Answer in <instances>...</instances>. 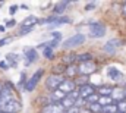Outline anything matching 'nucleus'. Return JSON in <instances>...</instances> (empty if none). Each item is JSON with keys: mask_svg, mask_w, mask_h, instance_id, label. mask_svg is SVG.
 Segmentation results:
<instances>
[{"mask_svg": "<svg viewBox=\"0 0 126 113\" xmlns=\"http://www.w3.org/2000/svg\"><path fill=\"white\" fill-rule=\"evenodd\" d=\"M44 74H46V71H44L43 68L37 69V71L32 74L31 78H30V79H27V82H25V85H24V90H25L27 93H32V91L37 88L38 82L41 81V78L44 76Z\"/></svg>", "mask_w": 126, "mask_h": 113, "instance_id": "f257e3e1", "label": "nucleus"}, {"mask_svg": "<svg viewBox=\"0 0 126 113\" xmlns=\"http://www.w3.org/2000/svg\"><path fill=\"white\" fill-rule=\"evenodd\" d=\"M85 35L81 32V34H75V35H72V37H69L67 40H64L62 44L63 50H70V49H76V47H79V46H82L84 43H85Z\"/></svg>", "mask_w": 126, "mask_h": 113, "instance_id": "f03ea898", "label": "nucleus"}, {"mask_svg": "<svg viewBox=\"0 0 126 113\" xmlns=\"http://www.w3.org/2000/svg\"><path fill=\"white\" fill-rule=\"evenodd\" d=\"M76 68H78V75H81V76L94 75L95 72H97V69H98L97 62H95L94 59L93 60H88V62H84V63H79Z\"/></svg>", "mask_w": 126, "mask_h": 113, "instance_id": "7ed1b4c3", "label": "nucleus"}, {"mask_svg": "<svg viewBox=\"0 0 126 113\" xmlns=\"http://www.w3.org/2000/svg\"><path fill=\"white\" fill-rule=\"evenodd\" d=\"M63 79L64 78L60 74H50V75L46 76V81H44L46 88L50 90V91H56V90H59V87L63 82Z\"/></svg>", "mask_w": 126, "mask_h": 113, "instance_id": "20e7f679", "label": "nucleus"}, {"mask_svg": "<svg viewBox=\"0 0 126 113\" xmlns=\"http://www.w3.org/2000/svg\"><path fill=\"white\" fill-rule=\"evenodd\" d=\"M106 31H107L106 25L101 24V22H91V24H88V35L91 38H101V37H104Z\"/></svg>", "mask_w": 126, "mask_h": 113, "instance_id": "39448f33", "label": "nucleus"}, {"mask_svg": "<svg viewBox=\"0 0 126 113\" xmlns=\"http://www.w3.org/2000/svg\"><path fill=\"white\" fill-rule=\"evenodd\" d=\"M0 110L6 113H19L22 110V101L19 98H12L9 101H6L3 106H0Z\"/></svg>", "mask_w": 126, "mask_h": 113, "instance_id": "423d86ee", "label": "nucleus"}, {"mask_svg": "<svg viewBox=\"0 0 126 113\" xmlns=\"http://www.w3.org/2000/svg\"><path fill=\"white\" fill-rule=\"evenodd\" d=\"M15 98V90H13V85L10 84L9 81L3 82V90L0 93V106H3L6 101Z\"/></svg>", "mask_w": 126, "mask_h": 113, "instance_id": "0eeeda50", "label": "nucleus"}, {"mask_svg": "<svg viewBox=\"0 0 126 113\" xmlns=\"http://www.w3.org/2000/svg\"><path fill=\"white\" fill-rule=\"evenodd\" d=\"M59 90L62 91L64 95H67V94H70V93H73V91H76V90H78L76 81H75V79L64 78V79H63V82L60 84V87H59Z\"/></svg>", "mask_w": 126, "mask_h": 113, "instance_id": "6e6552de", "label": "nucleus"}, {"mask_svg": "<svg viewBox=\"0 0 126 113\" xmlns=\"http://www.w3.org/2000/svg\"><path fill=\"white\" fill-rule=\"evenodd\" d=\"M78 94H79V97L81 98H88L90 95H93V94H95L97 91H95V87L93 84H81V85H78Z\"/></svg>", "mask_w": 126, "mask_h": 113, "instance_id": "1a4fd4ad", "label": "nucleus"}, {"mask_svg": "<svg viewBox=\"0 0 126 113\" xmlns=\"http://www.w3.org/2000/svg\"><path fill=\"white\" fill-rule=\"evenodd\" d=\"M120 46H122V41H120L119 38H111V40H109V41L103 46V50H104L106 53H109V55H113V53H116V50H117Z\"/></svg>", "mask_w": 126, "mask_h": 113, "instance_id": "9d476101", "label": "nucleus"}, {"mask_svg": "<svg viewBox=\"0 0 126 113\" xmlns=\"http://www.w3.org/2000/svg\"><path fill=\"white\" fill-rule=\"evenodd\" d=\"M40 113H64V109L59 103H47L41 107Z\"/></svg>", "mask_w": 126, "mask_h": 113, "instance_id": "9b49d317", "label": "nucleus"}, {"mask_svg": "<svg viewBox=\"0 0 126 113\" xmlns=\"http://www.w3.org/2000/svg\"><path fill=\"white\" fill-rule=\"evenodd\" d=\"M38 60V52L37 49H25V65H31Z\"/></svg>", "mask_w": 126, "mask_h": 113, "instance_id": "f8f14e48", "label": "nucleus"}, {"mask_svg": "<svg viewBox=\"0 0 126 113\" xmlns=\"http://www.w3.org/2000/svg\"><path fill=\"white\" fill-rule=\"evenodd\" d=\"M111 98H113V101L117 104L119 101H123L125 100V91H123V87H114L113 88V91H111V95H110Z\"/></svg>", "mask_w": 126, "mask_h": 113, "instance_id": "ddd939ff", "label": "nucleus"}, {"mask_svg": "<svg viewBox=\"0 0 126 113\" xmlns=\"http://www.w3.org/2000/svg\"><path fill=\"white\" fill-rule=\"evenodd\" d=\"M107 75H109L110 79L117 81V82H120V81L125 78V75H123L119 69H116V68H109V69H107Z\"/></svg>", "mask_w": 126, "mask_h": 113, "instance_id": "4468645a", "label": "nucleus"}, {"mask_svg": "<svg viewBox=\"0 0 126 113\" xmlns=\"http://www.w3.org/2000/svg\"><path fill=\"white\" fill-rule=\"evenodd\" d=\"M67 6H69V1H59V3H56L54 7H53V15L54 16H62L64 13V10L67 9Z\"/></svg>", "mask_w": 126, "mask_h": 113, "instance_id": "2eb2a0df", "label": "nucleus"}, {"mask_svg": "<svg viewBox=\"0 0 126 113\" xmlns=\"http://www.w3.org/2000/svg\"><path fill=\"white\" fill-rule=\"evenodd\" d=\"M38 18L35 15H30L27 16L22 22H21V27H28V28H35V25H38Z\"/></svg>", "mask_w": 126, "mask_h": 113, "instance_id": "dca6fc26", "label": "nucleus"}, {"mask_svg": "<svg viewBox=\"0 0 126 113\" xmlns=\"http://www.w3.org/2000/svg\"><path fill=\"white\" fill-rule=\"evenodd\" d=\"M50 35H51V40L48 41V47L54 49V47H57V46L60 44V41H62V32H60V31H54V32H51Z\"/></svg>", "mask_w": 126, "mask_h": 113, "instance_id": "f3484780", "label": "nucleus"}, {"mask_svg": "<svg viewBox=\"0 0 126 113\" xmlns=\"http://www.w3.org/2000/svg\"><path fill=\"white\" fill-rule=\"evenodd\" d=\"M4 60L7 62L9 68H18V63H19V56L16 53H7Z\"/></svg>", "mask_w": 126, "mask_h": 113, "instance_id": "a211bd4d", "label": "nucleus"}, {"mask_svg": "<svg viewBox=\"0 0 126 113\" xmlns=\"http://www.w3.org/2000/svg\"><path fill=\"white\" fill-rule=\"evenodd\" d=\"M113 85H100L95 91H97V94L98 95H111V91H113Z\"/></svg>", "mask_w": 126, "mask_h": 113, "instance_id": "6ab92c4d", "label": "nucleus"}, {"mask_svg": "<svg viewBox=\"0 0 126 113\" xmlns=\"http://www.w3.org/2000/svg\"><path fill=\"white\" fill-rule=\"evenodd\" d=\"M75 62H76V55L72 53V52L66 53V55L62 57V63H64L66 66H70V65H73Z\"/></svg>", "mask_w": 126, "mask_h": 113, "instance_id": "aec40b11", "label": "nucleus"}, {"mask_svg": "<svg viewBox=\"0 0 126 113\" xmlns=\"http://www.w3.org/2000/svg\"><path fill=\"white\" fill-rule=\"evenodd\" d=\"M114 101H113V98L110 97V95H100V98H98V104L101 106V107H106V106H109V104H113Z\"/></svg>", "mask_w": 126, "mask_h": 113, "instance_id": "412c9836", "label": "nucleus"}, {"mask_svg": "<svg viewBox=\"0 0 126 113\" xmlns=\"http://www.w3.org/2000/svg\"><path fill=\"white\" fill-rule=\"evenodd\" d=\"M88 60H93V55H91V53H81V55H76V62H78V63H84V62H88Z\"/></svg>", "mask_w": 126, "mask_h": 113, "instance_id": "4be33fe9", "label": "nucleus"}, {"mask_svg": "<svg viewBox=\"0 0 126 113\" xmlns=\"http://www.w3.org/2000/svg\"><path fill=\"white\" fill-rule=\"evenodd\" d=\"M43 56L46 57V59H48V60H51V59H54V49H51V47H44L43 49Z\"/></svg>", "mask_w": 126, "mask_h": 113, "instance_id": "5701e85b", "label": "nucleus"}, {"mask_svg": "<svg viewBox=\"0 0 126 113\" xmlns=\"http://www.w3.org/2000/svg\"><path fill=\"white\" fill-rule=\"evenodd\" d=\"M85 107H87L91 113H101V110H103V107H101L98 103H94V104H87Z\"/></svg>", "mask_w": 126, "mask_h": 113, "instance_id": "b1692460", "label": "nucleus"}, {"mask_svg": "<svg viewBox=\"0 0 126 113\" xmlns=\"http://www.w3.org/2000/svg\"><path fill=\"white\" fill-rule=\"evenodd\" d=\"M101 113H117V104L113 103V104H109V106L103 107Z\"/></svg>", "mask_w": 126, "mask_h": 113, "instance_id": "393cba45", "label": "nucleus"}, {"mask_svg": "<svg viewBox=\"0 0 126 113\" xmlns=\"http://www.w3.org/2000/svg\"><path fill=\"white\" fill-rule=\"evenodd\" d=\"M98 98H100V95L95 93L93 95H90L88 98H85V103H87V104H94V103H98ZM87 104H85V106H87Z\"/></svg>", "mask_w": 126, "mask_h": 113, "instance_id": "a878e982", "label": "nucleus"}, {"mask_svg": "<svg viewBox=\"0 0 126 113\" xmlns=\"http://www.w3.org/2000/svg\"><path fill=\"white\" fill-rule=\"evenodd\" d=\"M32 31H34V28H28V27H21L19 32H18V35H19V37H24V35H28L30 32H32Z\"/></svg>", "mask_w": 126, "mask_h": 113, "instance_id": "bb28decb", "label": "nucleus"}, {"mask_svg": "<svg viewBox=\"0 0 126 113\" xmlns=\"http://www.w3.org/2000/svg\"><path fill=\"white\" fill-rule=\"evenodd\" d=\"M4 27H6V29L7 28H13V27H16V19H9V21H4Z\"/></svg>", "mask_w": 126, "mask_h": 113, "instance_id": "cd10ccee", "label": "nucleus"}, {"mask_svg": "<svg viewBox=\"0 0 126 113\" xmlns=\"http://www.w3.org/2000/svg\"><path fill=\"white\" fill-rule=\"evenodd\" d=\"M117 110H119V112H122V113H126V100L117 103Z\"/></svg>", "mask_w": 126, "mask_h": 113, "instance_id": "c85d7f7f", "label": "nucleus"}, {"mask_svg": "<svg viewBox=\"0 0 126 113\" xmlns=\"http://www.w3.org/2000/svg\"><path fill=\"white\" fill-rule=\"evenodd\" d=\"M12 37H4V38H0V47H3V46H7L9 43H12Z\"/></svg>", "mask_w": 126, "mask_h": 113, "instance_id": "c756f323", "label": "nucleus"}, {"mask_svg": "<svg viewBox=\"0 0 126 113\" xmlns=\"http://www.w3.org/2000/svg\"><path fill=\"white\" fill-rule=\"evenodd\" d=\"M95 6H97V3H95V1H88V3L85 4V10H87V12H90L91 9H94Z\"/></svg>", "mask_w": 126, "mask_h": 113, "instance_id": "7c9ffc66", "label": "nucleus"}, {"mask_svg": "<svg viewBox=\"0 0 126 113\" xmlns=\"http://www.w3.org/2000/svg\"><path fill=\"white\" fill-rule=\"evenodd\" d=\"M18 9H19V6H18V4H12V6L9 7V13H10V15L13 16V15H15V13L18 12Z\"/></svg>", "mask_w": 126, "mask_h": 113, "instance_id": "2f4dec72", "label": "nucleus"}, {"mask_svg": "<svg viewBox=\"0 0 126 113\" xmlns=\"http://www.w3.org/2000/svg\"><path fill=\"white\" fill-rule=\"evenodd\" d=\"M0 69H1V71H7V69H10L6 60H0Z\"/></svg>", "mask_w": 126, "mask_h": 113, "instance_id": "473e14b6", "label": "nucleus"}, {"mask_svg": "<svg viewBox=\"0 0 126 113\" xmlns=\"http://www.w3.org/2000/svg\"><path fill=\"white\" fill-rule=\"evenodd\" d=\"M122 15H123V18H126V3H123V6H122Z\"/></svg>", "mask_w": 126, "mask_h": 113, "instance_id": "72a5a7b5", "label": "nucleus"}, {"mask_svg": "<svg viewBox=\"0 0 126 113\" xmlns=\"http://www.w3.org/2000/svg\"><path fill=\"white\" fill-rule=\"evenodd\" d=\"M6 31V27L4 25H0V32H4Z\"/></svg>", "mask_w": 126, "mask_h": 113, "instance_id": "f704fd0d", "label": "nucleus"}, {"mask_svg": "<svg viewBox=\"0 0 126 113\" xmlns=\"http://www.w3.org/2000/svg\"><path fill=\"white\" fill-rule=\"evenodd\" d=\"M1 90H3V82H0V93H1Z\"/></svg>", "mask_w": 126, "mask_h": 113, "instance_id": "c9c22d12", "label": "nucleus"}, {"mask_svg": "<svg viewBox=\"0 0 126 113\" xmlns=\"http://www.w3.org/2000/svg\"><path fill=\"white\" fill-rule=\"evenodd\" d=\"M123 91H125V100H126V87H123Z\"/></svg>", "mask_w": 126, "mask_h": 113, "instance_id": "e433bc0d", "label": "nucleus"}, {"mask_svg": "<svg viewBox=\"0 0 126 113\" xmlns=\"http://www.w3.org/2000/svg\"><path fill=\"white\" fill-rule=\"evenodd\" d=\"M0 113H6V112H1V110H0Z\"/></svg>", "mask_w": 126, "mask_h": 113, "instance_id": "4c0bfd02", "label": "nucleus"}, {"mask_svg": "<svg viewBox=\"0 0 126 113\" xmlns=\"http://www.w3.org/2000/svg\"><path fill=\"white\" fill-rule=\"evenodd\" d=\"M117 113H122V112H119V110H117Z\"/></svg>", "mask_w": 126, "mask_h": 113, "instance_id": "58836bf2", "label": "nucleus"}]
</instances>
